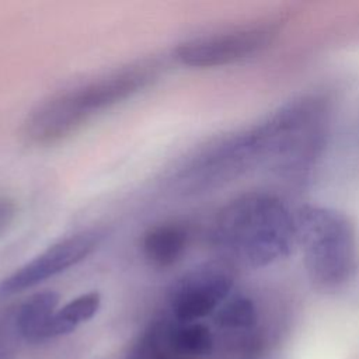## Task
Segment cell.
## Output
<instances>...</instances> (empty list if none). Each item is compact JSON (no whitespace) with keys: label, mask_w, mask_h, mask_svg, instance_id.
I'll return each instance as SVG.
<instances>
[{"label":"cell","mask_w":359,"mask_h":359,"mask_svg":"<svg viewBox=\"0 0 359 359\" xmlns=\"http://www.w3.org/2000/svg\"><path fill=\"white\" fill-rule=\"evenodd\" d=\"M158 73L160 66L156 62H139L55 93L27 115L22 135L36 146L57 143L94 115L147 88L157 80Z\"/></svg>","instance_id":"1"},{"label":"cell","mask_w":359,"mask_h":359,"mask_svg":"<svg viewBox=\"0 0 359 359\" xmlns=\"http://www.w3.org/2000/svg\"><path fill=\"white\" fill-rule=\"evenodd\" d=\"M210 238L227 258L251 268L266 266L296 245L294 213L275 195L247 192L217 212Z\"/></svg>","instance_id":"2"},{"label":"cell","mask_w":359,"mask_h":359,"mask_svg":"<svg viewBox=\"0 0 359 359\" xmlns=\"http://www.w3.org/2000/svg\"><path fill=\"white\" fill-rule=\"evenodd\" d=\"M271 142L266 119L196 149L168 174L165 188L184 198L217 191L254 168L268 167Z\"/></svg>","instance_id":"3"},{"label":"cell","mask_w":359,"mask_h":359,"mask_svg":"<svg viewBox=\"0 0 359 359\" xmlns=\"http://www.w3.org/2000/svg\"><path fill=\"white\" fill-rule=\"evenodd\" d=\"M296 245L300 247L307 276L321 292L345 287L358 271V240L353 223L342 212L304 205L294 212Z\"/></svg>","instance_id":"4"},{"label":"cell","mask_w":359,"mask_h":359,"mask_svg":"<svg viewBox=\"0 0 359 359\" xmlns=\"http://www.w3.org/2000/svg\"><path fill=\"white\" fill-rule=\"evenodd\" d=\"M105 226H93L69 234L27 261L0 280V302L63 273L87 259L108 238Z\"/></svg>","instance_id":"5"},{"label":"cell","mask_w":359,"mask_h":359,"mask_svg":"<svg viewBox=\"0 0 359 359\" xmlns=\"http://www.w3.org/2000/svg\"><path fill=\"white\" fill-rule=\"evenodd\" d=\"M276 35V24L259 22L185 41L174 49L172 56L191 69L220 67L261 52Z\"/></svg>","instance_id":"6"},{"label":"cell","mask_w":359,"mask_h":359,"mask_svg":"<svg viewBox=\"0 0 359 359\" xmlns=\"http://www.w3.org/2000/svg\"><path fill=\"white\" fill-rule=\"evenodd\" d=\"M234 273L229 262H203L180 276L168 292L171 318L178 323H198L231 296Z\"/></svg>","instance_id":"7"},{"label":"cell","mask_w":359,"mask_h":359,"mask_svg":"<svg viewBox=\"0 0 359 359\" xmlns=\"http://www.w3.org/2000/svg\"><path fill=\"white\" fill-rule=\"evenodd\" d=\"M215 325L224 334L231 349L250 341L268 339L259 324V310L255 302L244 294L230 296L215 311Z\"/></svg>","instance_id":"8"},{"label":"cell","mask_w":359,"mask_h":359,"mask_svg":"<svg viewBox=\"0 0 359 359\" xmlns=\"http://www.w3.org/2000/svg\"><path fill=\"white\" fill-rule=\"evenodd\" d=\"M189 233L180 223H160L151 226L142 237V254L146 261L157 268L177 264L185 254Z\"/></svg>","instance_id":"9"},{"label":"cell","mask_w":359,"mask_h":359,"mask_svg":"<svg viewBox=\"0 0 359 359\" xmlns=\"http://www.w3.org/2000/svg\"><path fill=\"white\" fill-rule=\"evenodd\" d=\"M59 294L53 290L38 292L17 304V327L22 341L36 344L46 341V331L56 311Z\"/></svg>","instance_id":"10"},{"label":"cell","mask_w":359,"mask_h":359,"mask_svg":"<svg viewBox=\"0 0 359 359\" xmlns=\"http://www.w3.org/2000/svg\"><path fill=\"white\" fill-rule=\"evenodd\" d=\"M101 306L98 292H87L67 302L50 318L46 331V341L73 332L79 325L91 320Z\"/></svg>","instance_id":"11"},{"label":"cell","mask_w":359,"mask_h":359,"mask_svg":"<svg viewBox=\"0 0 359 359\" xmlns=\"http://www.w3.org/2000/svg\"><path fill=\"white\" fill-rule=\"evenodd\" d=\"M170 317L153 320L130 345L125 359H187L168 339Z\"/></svg>","instance_id":"12"},{"label":"cell","mask_w":359,"mask_h":359,"mask_svg":"<svg viewBox=\"0 0 359 359\" xmlns=\"http://www.w3.org/2000/svg\"><path fill=\"white\" fill-rule=\"evenodd\" d=\"M168 339L172 348L187 359L209 355L215 348L210 328L202 323H178L170 317Z\"/></svg>","instance_id":"13"},{"label":"cell","mask_w":359,"mask_h":359,"mask_svg":"<svg viewBox=\"0 0 359 359\" xmlns=\"http://www.w3.org/2000/svg\"><path fill=\"white\" fill-rule=\"evenodd\" d=\"M21 341L17 327V304L0 307V359H15Z\"/></svg>","instance_id":"14"},{"label":"cell","mask_w":359,"mask_h":359,"mask_svg":"<svg viewBox=\"0 0 359 359\" xmlns=\"http://www.w3.org/2000/svg\"><path fill=\"white\" fill-rule=\"evenodd\" d=\"M17 216V205L10 196L0 195V237L13 226Z\"/></svg>","instance_id":"15"}]
</instances>
